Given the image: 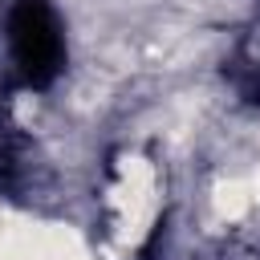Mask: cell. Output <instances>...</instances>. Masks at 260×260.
Instances as JSON below:
<instances>
[{
	"label": "cell",
	"instance_id": "obj_1",
	"mask_svg": "<svg viewBox=\"0 0 260 260\" xmlns=\"http://www.w3.org/2000/svg\"><path fill=\"white\" fill-rule=\"evenodd\" d=\"M8 41H12L16 69L28 85H49L61 73L65 45H61V28L49 0H16L8 20Z\"/></svg>",
	"mask_w": 260,
	"mask_h": 260
}]
</instances>
